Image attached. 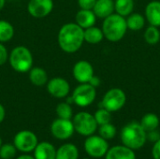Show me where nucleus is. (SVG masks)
I'll use <instances>...</instances> for the list:
<instances>
[{
	"label": "nucleus",
	"mask_w": 160,
	"mask_h": 159,
	"mask_svg": "<svg viewBox=\"0 0 160 159\" xmlns=\"http://www.w3.org/2000/svg\"><path fill=\"white\" fill-rule=\"evenodd\" d=\"M8 55H9V52L7 47L4 45V43L0 42V67L5 65L8 61Z\"/></svg>",
	"instance_id": "7c9ffc66"
},
{
	"label": "nucleus",
	"mask_w": 160,
	"mask_h": 159,
	"mask_svg": "<svg viewBox=\"0 0 160 159\" xmlns=\"http://www.w3.org/2000/svg\"><path fill=\"white\" fill-rule=\"evenodd\" d=\"M127 102V95L121 88H112L108 90L99 104V108H104L111 112L120 111Z\"/></svg>",
	"instance_id": "39448f33"
},
{
	"label": "nucleus",
	"mask_w": 160,
	"mask_h": 159,
	"mask_svg": "<svg viewBox=\"0 0 160 159\" xmlns=\"http://www.w3.org/2000/svg\"><path fill=\"white\" fill-rule=\"evenodd\" d=\"M79 150L76 145L72 143L63 144L56 150L55 159H78Z\"/></svg>",
	"instance_id": "aec40b11"
},
{
	"label": "nucleus",
	"mask_w": 160,
	"mask_h": 159,
	"mask_svg": "<svg viewBox=\"0 0 160 159\" xmlns=\"http://www.w3.org/2000/svg\"><path fill=\"white\" fill-rule=\"evenodd\" d=\"M101 29L104 38L111 42H118L122 40L127 34V20L117 13H112L103 20Z\"/></svg>",
	"instance_id": "7ed1b4c3"
},
{
	"label": "nucleus",
	"mask_w": 160,
	"mask_h": 159,
	"mask_svg": "<svg viewBox=\"0 0 160 159\" xmlns=\"http://www.w3.org/2000/svg\"><path fill=\"white\" fill-rule=\"evenodd\" d=\"M53 6V0H29L27 11L33 18L42 19L52 13Z\"/></svg>",
	"instance_id": "9d476101"
},
{
	"label": "nucleus",
	"mask_w": 160,
	"mask_h": 159,
	"mask_svg": "<svg viewBox=\"0 0 160 159\" xmlns=\"http://www.w3.org/2000/svg\"><path fill=\"white\" fill-rule=\"evenodd\" d=\"M28 78L30 82L38 87L45 86L49 81L47 71L41 67H33L28 71Z\"/></svg>",
	"instance_id": "a211bd4d"
},
{
	"label": "nucleus",
	"mask_w": 160,
	"mask_h": 159,
	"mask_svg": "<svg viewBox=\"0 0 160 159\" xmlns=\"http://www.w3.org/2000/svg\"><path fill=\"white\" fill-rule=\"evenodd\" d=\"M144 40L149 45H156L160 41V31L158 27L154 25H149L143 35Z\"/></svg>",
	"instance_id": "a878e982"
},
{
	"label": "nucleus",
	"mask_w": 160,
	"mask_h": 159,
	"mask_svg": "<svg viewBox=\"0 0 160 159\" xmlns=\"http://www.w3.org/2000/svg\"><path fill=\"white\" fill-rule=\"evenodd\" d=\"M8 62L14 71L18 73H28L33 67L34 57L32 52L26 46L18 45L10 51Z\"/></svg>",
	"instance_id": "20e7f679"
},
{
	"label": "nucleus",
	"mask_w": 160,
	"mask_h": 159,
	"mask_svg": "<svg viewBox=\"0 0 160 159\" xmlns=\"http://www.w3.org/2000/svg\"><path fill=\"white\" fill-rule=\"evenodd\" d=\"M84 42L89 44H98L104 39V35L102 29L98 26H91L89 28L84 29Z\"/></svg>",
	"instance_id": "412c9836"
},
{
	"label": "nucleus",
	"mask_w": 160,
	"mask_h": 159,
	"mask_svg": "<svg viewBox=\"0 0 160 159\" xmlns=\"http://www.w3.org/2000/svg\"><path fill=\"white\" fill-rule=\"evenodd\" d=\"M17 159H35V157H30L28 155H22V156H20L19 157H17Z\"/></svg>",
	"instance_id": "e433bc0d"
},
{
	"label": "nucleus",
	"mask_w": 160,
	"mask_h": 159,
	"mask_svg": "<svg viewBox=\"0 0 160 159\" xmlns=\"http://www.w3.org/2000/svg\"><path fill=\"white\" fill-rule=\"evenodd\" d=\"M74 129L82 136H91L98 129V123L93 114L87 112H78L72 120Z\"/></svg>",
	"instance_id": "423d86ee"
},
{
	"label": "nucleus",
	"mask_w": 160,
	"mask_h": 159,
	"mask_svg": "<svg viewBox=\"0 0 160 159\" xmlns=\"http://www.w3.org/2000/svg\"><path fill=\"white\" fill-rule=\"evenodd\" d=\"M140 124L146 132H149V131L158 129V127H159L160 121L158 116L156 113L149 112L142 116Z\"/></svg>",
	"instance_id": "b1692460"
},
{
	"label": "nucleus",
	"mask_w": 160,
	"mask_h": 159,
	"mask_svg": "<svg viewBox=\"0 0 160 159\" xmlns=\"http://www.w3.org/2000/svg\"><path fill=\"white\" fill-rule=\"evenodd\" d=\"M16 150L14 144H3L0 147V158L12 159L16 156Z\"/></svg>",
	"instance_id": "c756f323"
},
{
	"label": "nucleus",
	"mask_w": 160,
	"mask_h": 159,
	"mask_svg": "<svg viewBox=\"0 0 160 159\" xmlns=\"http://www.w3.org/2000/svg\"><path fill=\"white\" fill-rule=\"evenodd\" d=\"M71 99L81 108L90 106L97 97V90L90 83H80L72 92Z\"/></svg>",
	"instance_id": "0eeeda50"
},
{
	"label": "nucleus",
	"mask_w": 160,
	"mask_h": 159,
	"mask_svg": "<svg viewBox=\"0 0 160 159\" xmlns=\"http://www.w3.org/2000/svg\"><path fill=\"white\" fill-rule=\"evenodd\" d=\"M55 112H56V114H57L58 118L71 120V118L73 117L72 108H71L70 104L68 103V102H61V103L57 104Z\"/></svg>",
	"instance_id": "bb28decb"
},
{
	"label": "nucleus",
	"mask_w": 160,
	"mask_h": 159,
	"mask_svg": "<svg viewBox=\"0 0 160 159\" xmlns=\"http://www.w3.org/2000/svg\"><path fill=\"white\" fill-rule=\"evenodd\" d=\"M2 146V139H1V137H0V147Z\"/></svg>",
	"instance_id": "58836bf2"
},
{
	"label": "nucleus",
	"mask_w": 160,
	"mask_h": 159,
	"mask_svg": "<svg viewBox=\"0 0 160 159\" xmlns=\"http://www.w3.org/2000/svg\"><path fill=\"white\" fill-rule=\"evenodd\" d=\"M15 34L14 26L6 20H0V42L6 43L10 41Z\"/></svg>",
	"instance_id": "393cba45"
},
{
	"label": "nucleus",
	"mask_w": 160,
	"mask_h": 159,
	"mask_svg": "<svg viewBox=\"0 0 160 159\" xmlns=\"http://www.w3.org/2000/svg\"><path fill=\"white\" fill-rule=\"evenodd\" d=\"M94 117L98 126L111 123L112 121V112L104 108H99L94 114Z\"/></svg>",
	"instance_id": "c85d7f7f"
},
{
	"label": "nucleus",
	"mask_w": 160,
	"mask_h": 159,
	"mask_svg": "<svg viewBox=\"0 0 160 159\" xmlns=\"http://www.w3.org/2000/svg\"><path fill=\"white\" fill-rule=\"evenodd\" d=\"M85 152L94 158H100L105 157L106 153L109 150V143L107 140L103 139L100 136L91 135L84 142Z\"/></svg>",
	"instance_id": "6e6552de"
},
{
	"label": "nucleus",
	"mask_w": 160,
	"mask_h": 159,
	"mask_svg": "<svg viewBox=\"0 0 160 159\" xmlns=\"http://www.w3.org/2000/svg\"><path fill=\"white\" fill-rule=\"evenodd\" d=\"M98 133H99V136L102 137L103 139H105L107 141L112 140L116 135V127L112 123L101 125V126H99Z\"/></svg>",
	"instance_id": "cd10ccee"
},
{
	"label": "nucleus",
	"mask_w": 160,
	"mask_h": 159,
	"mask_svg": "<svg viewBox=\"0 0 160 159\" xmlns=\"http://www.w3.org/2000/svg\"><path fill=\"white\" fill-rule=\"evenodd\" d=\"M126 20H127L128 29H130L131 31L142 30L144 27L146 22L144 15L141 13H133V12L130 15H128Z\"/></svg>",
	"instance_id": "4be33fe9"
},
{
	"label": "nucleus",
	"mask_w": 160,
	"mask_h": 159,
	"mask_svg": "<svg viewBox=\"0 0 160 159\" xmlns=\"http://www.w3.org/2000/svg\"><path fill=\"white\" fill-rule=\"evenodd\" d=\"M88 83H90L92 86H94L95 88H97V87H98V86L100 85V83H101V81H100V79H99L98 77H97V76H95V75H94Z\"/></svg>",
	"instance_id": "f704fd0d"
},
{
	"label": "nucleus",
	"mask_w": 160,
	"mask_h": 159,
	"mask_svg": "<svg viewBox=\"0 0 160 159\" xmlns=\"http://www.w3.org/2000/svg\"><path fill=\"white\" fill-rule=\"evenodd\" d=\"M97 0H78V6L82 9H93Z\"/></svg>",
	"instance_id": "2f4dec72"
},
{
	"label": "nucleus",
	"mask_w": 160,
	"mask_h": 159,
	"mask_svg": "<svg viewBox=\"0 0 160 159\" xmlns=\"http://www.w3.org/2000/svg\"><path fill=\"white\" fill-rule=\"evenodd\" d=\"M93 11L97 18L105 19L114 12V1L113 0H97Z\"/></svg>",
	"instance_id": "f3484780"
},
{
	"label": "nucleus",
	"mask_w": 160,
	"mask_h": 159,
	"mask_svg": "<svg viewBox=\"0 0 160 159\" xmlns=\"http://www.w3.org/2000/svg\"><path fill=\"white\" fill-rule=\"evenodd\" d=\"M152 156L154 159H160V139L154 144L152 149Z\"/></svg>",
	"instance_id": "72a5a7b5"
},
{
	"label": "nucleus",
	"mask_w": 160,
	"mask_h": 159,
	"mask_svg": "<svg viewBox=\"0 0 160 159\" xmlns=\"http://www.w3.org/2000/svg\"><path fill=\"white\" fill-rule=\"evenodd\" d=\"M160 139V132L158 129L152 130L147 132V140H149L152 142H156Z\"/></svg>",
	"instance_id": "473e14b6"
},
{
	"label": "nucleus",
	"mask_w": 160,
	"mask_h": 159,
	"mask_svg": "<svg viewBox=\"0 0 160 159\" xmlns=\"http://www.w3.org/2000/svg\"><path fill=\"white\" fill-rule=\"evenodd\" d=\"M6 2H7V0H0V11L4 8V7L6 5Z\"/></svg>",
	"instance_id": "4c0bfd02"
},
{
	"label": "nucleus",
	"mask_w": 160,
	"mask_h": 159,
	"mask_svg": "<svg viewBox=\"0 0 160 159\" xmlns=\"http://www.w3.org/2000/svg\"><path fill=\"white\" fill-rule=\"evenodd\" d=\"M10 1H11V0H10Z\"/></svg>",
	"instance_id": "a19ab883"
},
{
	"label": "nucleus",
	"mask_w": 160,
	"mask_h": 159,
	"mask_svg": "<svg viewBox=\"0 0 160 159\" xmlns=\"http://www.w3.org/2000/svg\"><path fill=\"white\" fill-rule=\"evenodd\" d=\"M94 75V67L90 62L86 60H80L74 64L72 76L79 83H88Z\"/></svg>",
	"instance_id": "ddd939ff"
},
{
	"label": "nucleus",
	"mask_w": 160,
	"mask_h": 159,
	"mask_svg": "<svg viewBox=\"0 0 160 159\" xmlns=\"http://www.w3.org/2000/svg\"><path fill=\"white\" fill-rule=\"evenodd\" d=\"M83 31L76 22H68L62 25L57 34L59 48L66 53L78 52L84 43Z\"/></svg>",
	"instance_id": "f257e3e1"
},
{
	"label": "nucleus",
	"mask_w": 160,
	"mask_h": 159,
	"mask_svg": "<svg viewBox=\"0 0 160 159\" xmlns=\"http://www.w3.org/2000/svg\"><path fill=\"white\" fill-rule=\"evenodd\" d=\"M14 146L17 150L22 153H29L34 151L38 145V137L30 130H22L18 132L13 140Z\"/></svg>",
	"instance_id": "1a4fd4ad"
},
{
	"label": "nucleus",
	"mask_w": 160,
	"mask_h": 159,
	"mask_svg": "<svg viewBox=\"0 0 160 159\" xmlns=\"http://www.w3.org/2000/svg\"><path fill=\"white\" fill-rule=\"evenodd\" d=\"M74 126L69 119H55L51 125L52 135L58 140H68L74 133Z\"/></svg>",
	"instance_id": "f8f14e48"
},
{
	"label": "nucleus",
	"mask_w": 160,
	"mask_h": 159,
	"mask_svg": "<svg viewBox=\"0 0 160 159\" xmlns=\"http://www.w3.org/2000/svg\"><path fill=\"white\" fill-rule=\"evenodd\" d=\"M5 116H6V111H5V108H4V106L0 103V124L4 121Z\"/></svg>",
	"instance_id": "c9c22d12"
},
{
	"label": "nucleus",
	"mask_w": 160,
	"mask_h": 159,
	"mask_svg": "<svg viewBox=\"0 0 160 159\" xmlns=\"http://www.w3.org/2000/svg\"><path fill=\"white\" fill-rule=\"evenodd\" d=\"M48 93L55 98H65L70 93L69 82L62 77H54L46 84Z\"/></svg>",
	"instance_id": "9b49d317"
},
{
	"label": "nucleus",
	"mask_w": 160,
	"mask_h": 159,
	"mask_svg": "<svg viewBox=\"0 0 160 159\" xmlns=\"http://www.w3.org/2000/svg\"><path fill=\"white\" fill-rule=\"evenodd\" d=\"M97 16L94 13L93 9H82L78 10L75 15V22L81 26L83 30L94 26L97 22Z\"/></svg>",
	"instance_id": "2eb2a0df"
},
{
	"label": "nucleus",
	"mask_w": 160,
	"mask_h": 159,
	"mask_svg": "<svg viewBox=\"0 0 160 159\" xmlns=\"http://www.w3.org/2000/svg\"><path fill=\"white\" fill-rule=\"evenodd\" d=\"M56 150L52 144L50 142H40L38 143L34 149L35 159H55Z\"/></svg>",
	"instance_id": "6ab92c4d"
},
{
	"label": "nucleus",
	"mask_w": 160,
	"mask_h": 159,
	"mask_svg": "<svg viewBox=\"0 0 160 159\" xmlns=\"http://www.w3.org/2000/svg\"><path fill=\"white\" fill-rule=\"evenodd\" d=\"M134 1L133 0H115L114 1V11L115 13L128 17L133 12Z\"/></svg>",
	"instance_id": "5701e85b"
},
{
	"label": "nucleus",
	"mask_w": 160,
	"mask_h": 159,
	"mask_svg": "<svg viewBox=\"0 0 160 159\" xmlns=\"http://www.w3.org/2000/svg\"><path fill=\"white\" fill-rule=\"evenodd\" d=\"M120 138L123 145L132 150H138L145 144L147 141V132L142 128L139 122L132 121L122 128Z\"/></svg>",
	"instance_id": "f03ea898"
},
{
	"label": "nucleus",
	"mask_w": 160,
	"mask_h": 159,
	"mask_svg": "<svg viewBox=\"0 0 160 159\" xmlns=\"http://www.w3.org/2000/svg\"><path fill=\"white\" fill-rule=\"evenodd\" d=\"M83 159H89V158H83Z\"/></svg>",
	"instance_id": "ea45409f"
},
{
	"label": "nucleus",
	"mask_w": 160,
	"mask_h": 159,
	"mask_svg": "<svg viewBox=\"0 0 160 159\" xmlns=\"http://www.w3.org/2000/svg\"><path fill=\"white\" fill-rule=\"evenodd\" d=\"M144 17L150 25L160 26V1L153 0L149 2L144 10Z\"/></svg>",
	"instance_id": "4468645a"
},
{
	"label": "nucleus",
	"mask_w": 160,
	"mask_h": 159,
	"mask_svg": "<svg viewBox=\"0 0 160 159\" xmlns=\"http://www.w3.org/2000/svg\"><path fill=\"white\" fill-rule=\"evenodd\" d=\"M105 159H136V155L134 150L125 145H116L109 148Z\"/></svg>",
	"instance_id": "dca6fc26"
}]
</instances>
